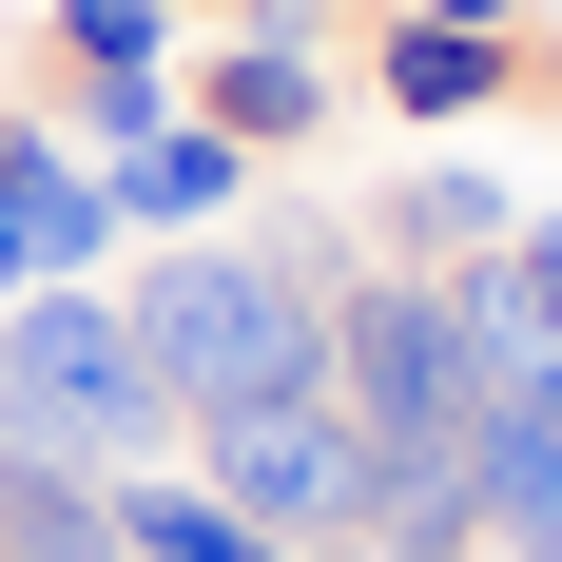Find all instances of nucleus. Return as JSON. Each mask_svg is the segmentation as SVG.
<instances>
[{
  "instance_id": "f257e3e1",
  "label": "nucleus",
  "mask_w": 562,
  "mask_h": 562,
  "mask_svg": "<svg viewBox=\"0 0 562 562\" xmlns=\"http://www.w3.org/2000/svg\"><path fill=\"white\" fill-rule=\"evenodd\" d=\"M136 349H156L175 427H233V407H291L330 389V272H291V233H136V272H116Z\"/></svg>"
},
{
  "instance_id": "f03ea898",
  "label": "nucleus",
  "mask_w": 562,
  "mask_h": 562,
  "mask_svg": "<svg viewBox=\"0 0 562 562\" xmlns=\"http://www.w3.org/2000/svg\"><path fill=\"white\" fill-rule=\"evenodd\" d=\"M330 407L369 427V465H465L485 349H465L447 272H407V252H349V272H330Z\"/></svg>"
},
{
  "instance_id": "7ed1b4c3",
  "label": "nucleus",
  "mask_w": 562,
  "mask_h": 562,
  "mask_svg": "<svg viewBox=\"0 0 562 562\" xmlns=\"http://www.w3.org/2000/svg\"><path fill=\"white\" fill-rule=\"evenodd\" d=\"M194 465H214L233 505L272 524V543H330V524L369 505V427H349L330 389H291V407H233V427H194Z\"/></svg>"
},
{
  "instance_id": "20e7f679",
  "label": "nucleus",
  "mask_w": 562,
  "mask_h": 562,
  "mask_svg": "<svg viewBox=\"0 0 562 562\" xmlns=\"http://www.w3.org/2000/svg\"><path fill=\"white\" fill-rule=\"evenodd\" d=\"M543 98V20H389L369 0V116H427V136H465V116Z\"/></svg>"
},
{
  "instance_id": "39448f33",
  "label": "nucleus",
  "mask_w": 562,
  "mask_h": 562,
  "mask_svg": "<svg viewBox=\"0 0 562 562\" xmlns=\"http://www.w3.org/2000/svg\"><path fill=\"white\" fill-rule=\"evenodd\" d=\"M175 98H194V116H214V136H233V156H311V136H330V58H311V40H252V20H194V58H175Z\"/></svg>"
},
{
  "instance_id": "423d86ee",
  "label": "nucleus",
  "mask_w": 562,
  "mask_h": 562,
  "mask_svg": "<svg viewBox=\"0 0 562 562\" xmlns=\"http://www.w3.org/2000/svg\"><path fill=\"white\" fill-rule=\"evenodd\" d=\"M465 485H485V562H562V369L543 389H485Z\"/></svg>"
},
{
  "instance_id": "0eeeda50",
  "label": "nucleus",
  "mask_w": 562,
  "mask_h": 562,
  "mask_svg": "<svg viewBox=\"0 0 562 562\" xmlns=\"http://www.w3.org/2000/svg\"><path fill=\"white\" fill-rule=\"evenodd\" d=\"M98 175H116V233H233V214H252V175H272V156H233L214 116L175 98L156 136H116Z\"/></svg>"
},
{
  "instance_id": "6e6552de",
  "label": "nucleus",
  "mask_w": 562,
  "mask_h": 562,
  "mask_svg": "<svg viewBox=\"0 0 562 562\" xmlns=\"http://www.w3.org/2000/svg\"><path fill=\"white\" fill-rule=\"evenodd\" d=\"M524 233V175L485 156H407L389 194H369V252H407V272H465V252H505Z\"/></svg>"
},
{
  "instance_id": "1a4fd4ad",
  "label": "nucleus",
  "mask_w": 562,
  "mask_h": 562,
  "mask_svg": "<svg viewBox=\"0 0 562 562\" xmlns=\"http://www.w3.org/2000/svg\"><path fill=\"white\" fill-rule=\"evenodd\" d=\"M116 524H136V562H291V543L233 505L194 447H175V465H116Z\"/></svg>"
},
{
  "instance_id": "9d476101",
  "label": "nucleus",
  "mask_w": 562,
  "mask_h": 562,
  "mask_svg": "<svg viewBox=\"0 0 562 562\" xmlns=\"http://www.w3.org/2000/svg\"><path fill=\"white\" fill-rule=\"evenodd\" d=\"M194 0H40V78H175Z\"/></svg>"
},
{
  "instance_id": "9b49d317",
  "label": "nucleus",
  "mask_w": 562,
  "mask_h": 562,
  "mask_svg": "<svg viewBox=\"0 0 562 562\" xmlns=\"http://www.w3.org/2000/svg\"><path fill=\"white\" fill-rule=\"evenodd\" d=\"M349 524H369L389 562H485V485H465V465H369Z\"/></svg>"
},
{
  "instance_id": "f8f14e48",
  "label": "nucleus",
  "mask_w": 562,
  "mask_h": 562,
  "mask_svg": "<svg viewBox=\"0 0 562 562\" xmlns=\"http://www.w3.org/2000/svg\"><path fill=\"white\" fill-rule=\"evenodd\" d=\"M40 116L78 136V156H116V136H156V116H175V78H40Z\"/></svg>"
},
{
  "instance_id": "ddd939ff",
  "label": "nucleus",
  "mask_w": 562,
  "mask_h": 562,
  "mask_svg": "<svg viewBox=\"0 0 562 562\" xmlns=\"http://www.w3.org/2000/svg\"><path fill=\"white\" fill-rule=\"evenodd\" d=\"M58 252H40V214H20V194H0V311H20V291H40Z\"/></svg>"
},
{
  "instance_id": "4468645a",
  "label": "nucleus",
  "mask_w": 562,
  "mask_h": 562,
  "mask_svg": "<svg viewBox=\"0 0 562 562\" xmlns=\"http://www.w3.org/2000/svg\"><path fill=\"white\" fill-rule=\"evenodd\" d=\"M389 20H543V0H389Z\"/></svg>"
},
{
  "instance_id": "2eb2a0df",
  "label": "nucleus",
  "mask_w": 562,
  "mask_h": 562,
  "mask_svg": "<svg viewBox=\"0 0 562 562\" xmlns=\"http://www.w3.org/2000/svg\"><path fill=\"white\" fill-rule=\"evenodd\" d=\"M291 562H389V543H369V524H330V543H291Z\"/></svg>"
},
{
  "instance_id": "dca6fc26",
  "label": "nucleus",
  "mask_w": 562,
  "mask_h": 562,
  "mask_svg": "<svg viewBox=\"0 0 562 562\" xmlns=\"http://www.w3.org/2000/svg\"><path fill=\"white\" fill-rule=\"evenodd\" d=\"M543 98H562V0H543Z\"/></svg>"
},
{
  "instance_id": "f3484780",
  "label": "nucleus",
  "mask_w": 562,
  "mask_h": 562,
  "mask_svg": "<svg viewBox=\"0 0 562 562\" xmlns=\"http://www.w3.org/2000/svg\"><path fill=\"white\" fill-rule=\"evenodd\" d=\"M194 20H233V0H194Z\"/></svg>"
}]
</instances>
